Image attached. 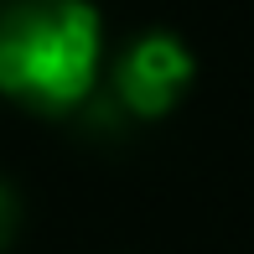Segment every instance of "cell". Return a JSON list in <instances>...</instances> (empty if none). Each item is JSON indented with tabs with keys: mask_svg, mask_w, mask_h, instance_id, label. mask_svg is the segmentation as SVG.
I'll list each match as a JSON object with an SVG mask.
<instances>
[{
	"mask_svg": "<svg viewBox=\"0 0 254 254\" xmlns=\"http://www.w3.org/2000/svg\"><path fill=\"white\" fill-rule=\"evenodd\" d=\"M104 78V21L88 0H16L0 16V94L31 114H73Z\"/></svg>",
	"mask_w": 254,
	"mask_h": 254,
	"instance_id": "cell-1",
	"label": "cell"
},
{
	"mask_svg": "<svg viewBox=\"0 0 254 254\" xmlns=\"http://www.w3.org/2000/svg\"><path fill=\"white\" fill-rule=\"evenodd\" d=\"M21 228H26V202H21L16 182H5V177H0V254H10V249H16Z\"/></svg>",
	"mask_w": 254,
	"mask_h": 254,
	"instance_id": "cell-3",
	"label": "cell"
},
{
	"mask_svg": "<svg viewBox=\"0 0 254 254\" xmlns=\"http://www.w3.org/2000/svg\"><path fill=\"white\" fill-rule=\"evenodd\" d=\"M192 78H197V57L177 31H140L120 57L109 63V94L130 120L156 125L187 99Z\"/></svg>",
	"mask_w": 254,
	"mask_h": 254,
	"instance_id": "cell-2",
	"label": "cell"
}]
</instances>
